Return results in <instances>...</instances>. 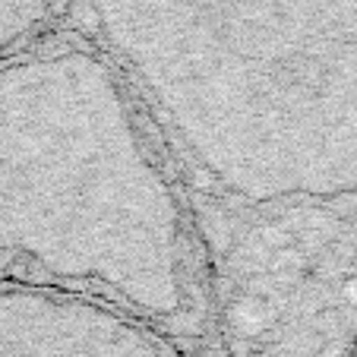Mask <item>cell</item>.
<instances>
[{"mask_svg": "<svg viewBox=\"0 0 357 357\" xmlns=\"http://www.w3.org/2000/svg\"><path fill=\"white\" fill-rule=\"evenodd\" d=\"M190 212L215 354L357 357V190Z\"/></svg>", "mask_w": 357, "mask_h": 357, "instance_id": "cell-1", "label": "cell"}]
</instances>
